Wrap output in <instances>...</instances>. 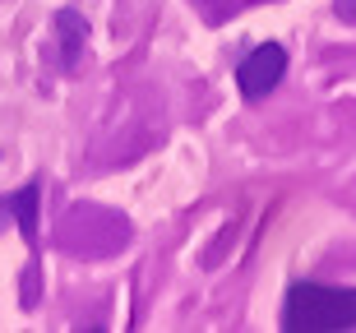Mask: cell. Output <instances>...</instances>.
Returning a JSON list of instances; mask_svg holds the SVG:
<instances>
[{
	"label": "cell",
	"instance_id": "obj_1",
	"mask_svg": "<svg viewBox=\"0 0 356 333\" xmlns=\"http://www.w3.org/2000/svg\"><path fill=\"white\" fill-rule=\"evenodd\" d=\"M282 329L287 333H347V329H356V287L291 282L287 301H282Z\"/></svg>",
	"mask_w": 356,
	"mask_h": 333
},
{
	"label": "cell",
	"instance_id": "obj_2",
	"mask_svg": "<svg viewBox=\"0 0 356 333\" xmlns=\"http://www.w3.org/2000/svg\"><path fill=\"white\" fill-rule=\"evenodd\" d=\"M282 74H287V51H282L277 42H264V47L245 51V56H241V65H236L241 97H245V102H259V97H268L277 83H282Z\"/></svg>",
	"mask_w": 356,
	"mask_h": 333
},
{
	"label": "cell",
	"instance_id": "obj_4",
	"mask_svg": "<svg viewBox=\"0 0 356 333\" xmlns=\"http://www.w3.org/2000/svg\"><path fill=\"white\" fill-rule=\"evenodd\" d=\"M10 209H14V218H19V227H24L28 245H38V186H28L24 195H14Z\"/></svg>",
	"mask_w": 356,
	"mask_h": 333
},
{
	"label": "cell",
	"instance_id": "obj_3",
	"mask_svg": "<svg viewBox=\"0 0 356 333\" xmlns=\"http://www.w3.org/2000/svg\"><path fill=\"white\" fill-rule=\"evenodd\" d=\"M56 33H60V51H65V70L79 65L83 42H88V24L74 10H56Z\"/></svg>",
	"mask_w": 356,
	"mask_h": 333
}]
</instances>
